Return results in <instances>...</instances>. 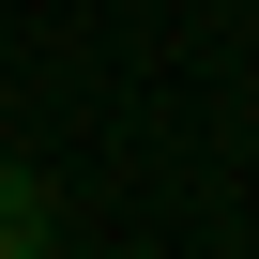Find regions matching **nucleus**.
Here are the masks:
<instances>
[{
    "mask_svg": "<svg viewBox=\"0 0 259 259\" xmlns=\"http://www.w3.org/2000/svg\"><path fill=\"white\" fill-rule=\"evenodd\" d=\"M0 259H61V183L31 153H0Z\"/></svg>",
    "mask_w": 259,
    "mask_h": 259,
    "instance_id": "1",
    "label": "nucleus"
}]
</instances>
